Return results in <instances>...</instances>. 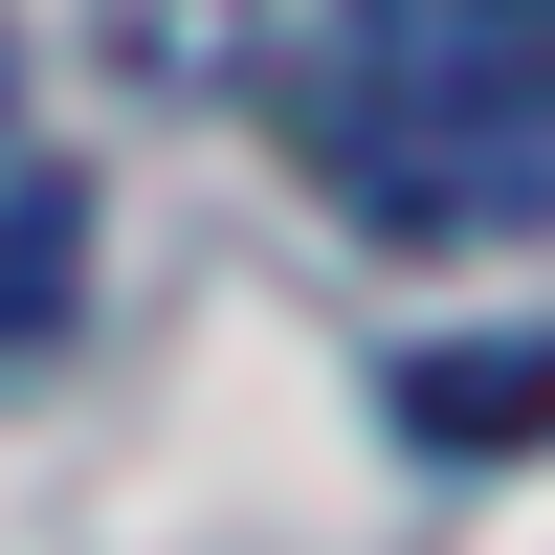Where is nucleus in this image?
Segmentation results:
<instances>
[{"instance_id":"1","label":"nucleus","mask_w":555,"mask_h":555,"mask_svg":"<svg viewBox=\"0 0 555 555\" xmlns=\"http://www.w3.org/2000/svg\"><path fill=\"white\" fill-rule=\"evenodd\" d=\"M400 444H423V467H533L555 444V334H444V356H400Z\"/></svg>"},{"instance_id":"2","label":"nucleus","mask_w":555,"mask_h":555,"mask_svg":"<svg viewBox=\"0 0 555 555\" xmlns=\"http://www.w3.org/2000/svg\"><path fill=\"white\" fill-rule=\"evenodd\" d=\"M67 289H89V201L67 178H0V356L67 334Z\"/></svg>"}]
</instances>
